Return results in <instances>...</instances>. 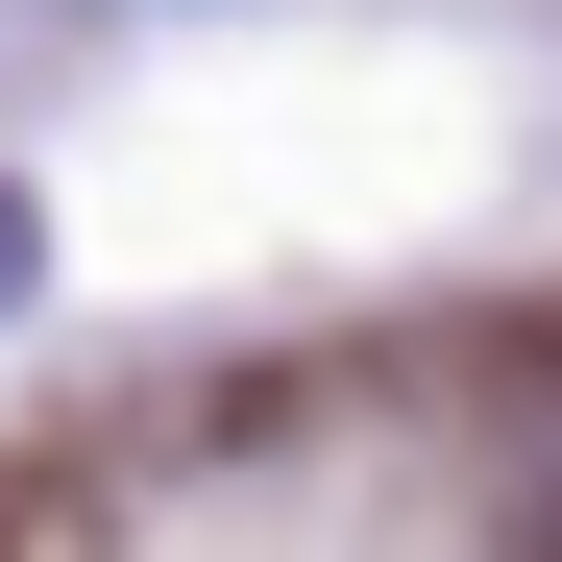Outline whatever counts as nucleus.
Masks as SVG:
<instances>
[{"label":"nucleus","instance_id":"nucleus-1","mask_svg":"<svg viewBox=\"0 0 562 562\" xmlns=\"http://www.w3.org/2000/svg\"><path fill=\"white\" fill-rule=\"evenodd\" d=\"M514 562H562V464H538V514H514Z\"/></svg>","mask_w":562,"mask_h":562},{"label":"nucleus","instance_id":"nucleus-2","mask_svg":"<svg viewBox=\"0 0 562 562\" xmlns=\"http://www.w3.org/2000/svg\"><path fill=\"white\" fill-rule=\"evenodd\" d=\"M0 294H25V196H0Z\"/></svg>","mask_w":562,"mask_h":562}]
</instances>
